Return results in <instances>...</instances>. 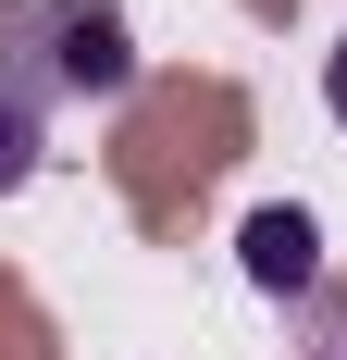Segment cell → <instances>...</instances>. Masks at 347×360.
I'll return each instance as SVG.
<instances>
[{"label":"cell","mask_w":347,"mask_h":360,"mask_svg":"<svg viewBox=\"0 0 347 360\" xmlns=\"http://www.w3.org/2000/svg\"><path fill=\"white\" fill-rule=\"evenodd\" d=\"M0 87L13 100H124L137 87V25L124 0H0Z\"/></svg>","instance_id":"6da1fadb"},{"label":"cell","mask_w":347,"mask_h":360,"mask_svg":"<svg viewBox=\"0 0 347 360\" xmlns=\"http://www.w3.org/2000/svg\"><path fill=\"white\" fill-rule=\"evenodd\" d=\"M236 249H248V286H273V298H298V286L322 274V224H310V212H285V199H273V212H248V236H236Z\"/></svg>","instance_id":"7a4b0ae2"},{"label":"cell","mask_w":347,"mask_h":360,"mask_svg":"<svg viewBox=\"0 0 347 360\" xmlns=\"http://www.w3.org/2000/svg\"><path fill=\"white\" fill-rule=\"evenodd\" d=\"M37 149H50V112H37V100H13V87H0V199H13V186L37 174Z\"/></svg>","instance_id":"3957f363"},{"label":"cell","mask_w":347,"mask_h":360,"mask_svg":"<svg viewBox=\"0 0 347 360\" xmlns=\"http://www.w3.org/2000/svg\"><path fill=\"white\" fill-rule=\"evenodd\" d=\"M322 100H335V124H347V37H335V63H322Z\"/></svg>","instance_id":"277c9868"}]
</instances>
